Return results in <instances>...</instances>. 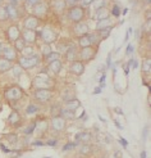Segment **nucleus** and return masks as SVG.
Returning a JSON list of instances; mask_svg holds the SVG:
<instances>
[{"label": "nucleus", "mask_w": 151, "mask_h": 158, "mask_svg": "<svg viewBox=\"0 0 151 158\" xmlns=\"http://www.w3.org/2000/svg\"><path fill=\"white\" fill-rule=\"evenodd\" d=\"M83 17H85V9L82 6L74 5V6H70L68 9V18L72 22H74V23L82 22Z\"/></svg>", "instance_id": "1"}, {"label": "nucleus", "mask_w": 151, "mask_h": 158, "mask_svg": "<svg viewBox=\"0 0 151 158\" xmlns=\"http://www.w3.org/2000/svg\"><path fill=\"white\" fill-rule=\"evenodd\" d=\"M5 99L9 100V102H17L19 99H22L23 97V90L18 86H10V88L5 89Z\"/></svg>", "instance_id": "2"}, {"label": "nucleus", "mask_w": 151, "mask_h": 158, "mask_svg": "<svg viewBox=\"0 0 151 158\" xmlns=\"http://www.w3.org/2000/svg\"><path fill=\"white\" fill-rule=\"evenodd\" d=\"M96 54H97V49L95 46L90 45V46H86V48H81L79 58H81V62H90L96 57Z\"/></svg>", "instance_id": "3"}, {"label": "nucleus", "mask_w": 151, "mask_h": 158, "mask_svg": "<svg viewBox=\"0 0 151 158\" xmlns=\"http://www.w3.org/2000/svg\"><path fill=\"white\" fill-rule=\"evenodd\" d=\"M38 62H40V57L37 54H32V55H28V57H25V58L19 59V64H21L22 68L30 69V68L36 67L38 64Z\"/></svg>", "instance_id": "4"}, {"label": "nucleus", "mask_w": 151, "mask_h": 158, "mask_svg": "<svg viewBox=\"0 0 151 158\" xmlns=\"http://www.w3.org/2000/svg\"><path fill=\"white\" fill-rule=\"evenodd\" d=\"M41 39L45 41V44H51L54 41H57L58 39V34L57 31H54L51 27H45L42 31H41Z\"/></svg>", "instance_id": "5"}, {"label": "nucleus", "mask_w": 151, "mask_h": 158, "mask_svg": "<svg viewBox=\"0 0 151 158\" xmlns=\"http://www.w3.org/2000/svg\"><path fill=\"white\" fill-rule=\"evenodd\" d=\"M35 88L37 89H51L54 86V82L50 77H42V76H37L34 81Z\"/></svg>", "instance_id": "6"}, {"label": "nucleus", "mask_w": 151, "mask_h": 158, "mask_svg": "<svg viewBox=\"0 0 151 158\" xmlns=\"http://www.w3.org/2000/svg\"><path fill=\"white\" fill-rule=\"evenodd\" d=\"M25 28L26 30H37L38 25H40V21H38V17L36 15H27L25 18Z\"/></svg>", "instance_id": "7"}, {"label": "nucleus", "mask_w": 151, "mask_h": 158, "mask_svg": "<svg viewBox=\"0 0 151 158\" xmlns=\"http://www.w3.org/2000/svg\"><path fill=\"white\" fill-rule=\"evenodd\" d=\"M35 98L40 102H42V103H45V102L50 100L51 98V90L50 89H37L35 91Z\"/></svg>", "instance_id": "8"}, {"label": "nucleus", "mask_w": 151, "mask_h": 158, "mask_svg": "<svg viewBox=\"0 0 151 158\" xmlns=\"http://www.w3.org/2000/svg\"><path fill=\"white\" fill-rule=\"evenodd\" d=\"M21 35H22L23 40L26 41V44L27 43L28 44H34L37 40V32H36V30H26L25 28V31H23Z\"/></svg>", "instance_id": "9"}, {"label": "nucleus", "mask_w": 151, "mask_h": 158, "mask_svg": "<svg viewBox=\"0 0 151 158\" xmlns=\"http://www.w3.org/2000/svg\"><path fill=\"white\" fill-rule=\"evenodd\" d=\"M69 69H70V72L72 73H74L77 76H81L85 72V64H83V62H81V60H73Z\"/></svg>", "instance_id": "10"}, {"label": "nucleus", "mask_w": 151, "mask_h": 158, "mask_svg": "<svg viewBox=\"0 0 151 158\" xmlns=\"http://www.w3.org/2000/svg\"><path fill=\"white\" fill-rule=\"evenodd\" d=\"M6 37L9 39V41H15L17 39L21 37V31L17 26H10L6 30Z\"/></svg>", "instance_id": "11"}, {"label": "nucleus", "mask_w": 151, "mask_h": 158, "mask_svg": "<svg viewBox=\"0 0 151 158\" xmlns=\"http://www.w3.org/2000/svg\"><path fill=\"white\" fill-rule=\"evenodd\" d=\"M74 34L77 36H83L86 34H89V25L85 22H78L76 23V26H74Z\"/></svg>", "instance_id": "12"}, {"label": "nucleus", "mask_w": 151, "mask_h": 158, "mask_svg": "<svg viewBox=\"0 0 151 158\" xmlns=\"http://www.w3.org/2000/svg\"><path fill=\"white\" fill-rule=\"evenodd\" d=\"M5 9H6V14H8V18H9V19H18V17H19L18 6L12 5V4L8 3L5 5Z\"/></svg>", "instance_id": "13"}, {"label": "nucleus", "mask_w": 151, "mask_h": 158, "mask_svg": "<svg viewBox=\"0 0 151 158\" xmlns=\"http://www.w3.org/2000/svg\"><path fill=\"white\" fill-rule=\"evenodd\" d=\"M4 54V58L8 59V60H14V59H17V50L13 49V48H9V46H6V48H3V52Z\"/></svg>", "instance_id": "14"}, {"label": "nucleus", "mask_w": 151, "mask_h": 158, "mask_svg": "<svg viewBox=\"0 0 151 158\" xmlns=\"http://www.w3.org/2000/svg\"><path fill=\"white\" fill-rule=\"evenodd\" d=\"M66 127V120L62 117H54L53 120V129L55 131H62Z\"/></svg>", "instance_id": "15"}, {"label": "nucleus", "mask_w": 151, "mask_h": 158, "mask_svg": "<svg viewBox=\"0 0 151 158\" xmlns=\"http://www.w3.org/2000/svg\"><path fill=\"white\" fill-rule=\"evenodd\" d=\"M21 121H22V118H21V116H19V113L17 112V110H13V112L10 113V116L8 117V122H9V125H12V126L19 125Z\"/></svg>", "instance_id": "16"}, {"label": "nucleus", "mask_w": 151, "mask_h": 158, "mask_svg": "<svg viewBox=\"0 0 151 158\" xmlns=\"http://www.w3.org/2000/svg\"><path fill=\"white\" fill-rule=\"evenodd\" d=\"M51 8H54L57 12H63L67 8L66 0H51Z\"/></svg>", "instance_id": "17"}, {"label": "nucleus", "mask_w": 151, "mask_h": 158, "mask_svg": "<svg viewBox=\"0 0 151 158\" xmlns=\"http://www.w3.org/2000/svg\"><path fill=\"white\" fill-rule=\"evenodd\" d=\"M34 8H35V13L37 14L36 17H40V15H45L46 12H47V5L45 3H42V2L38 3L37 5H35Z\"/></svg>", "instance_id": "18"}, {"label": "nucleus", "mask_w": 151, "mask_h": 158, "mask_svg": "<svg viewBox=\"0 0 151 158\" xmlns=\"http://www.w3.org/2000/svg\"><path fill=\"white\" fill-rule=\"evenodd\" d=\"M66 107H67L68 110H72V112H74L76 109H78L79 107H81V103H79V100H77V99H70V100L66 102Z\"/></svg>", "instance_id": "19"}, {"label": "nucleus", "mask_w": 151, "mask_h": 158, "mask_svg": "<svg viewBox=\"0 0 151 158\" xmlns=\"http://www.w3.org/2000/svg\"><path fill=\"white\" fill-rule=\"evenodd\" d=\"M78 44H79V46H81V48H86V46L92 45V41H91L90 35L86 34V35L81 36V37H79V40H78Z\"/></svg>", "instance_id": "20"}, {"label": "nucleus", "mask_w": 151, "mask_h": 158, "mask_svg": "<svg viewBox=\"0 0 151 158\" xmlns=\"http://www.w3.org/2000/svg\"><path fill=\"white\" fill-rule=\"evenodd\" d=\"M76 140L77 141H82V143L87 144L91 140V134L90 132H79L76 135Z\"/></svg>", "instance_id": "21"}, {"label": "nucleus", "mask_w": 151, "mask_h": 158, "mask_svg": "<svg viewBox=\"0 0 151 158\" xmlns=\"http://www.w3.org/2000/svg\"><path fill=\"white\" fill-rule=\"evenodd\" d=\"M109 17H110V15H109V10L106 9V6L96 9V18H97V21L104 19V18H109Z\"/></svg>", "instance_id": "22"}, {"label": "nucleus", "mask_w": 151, "mask_h": 158, "mask_svg": "<svg viewBox=\"0 0 151 158\" xmlns=\"http://www.w3.org/2000/svg\"><path fill=\"white\" fill-rule=\"evenodd\" d=\"M109 26H112V18H104V19H100L97 21V25H96V31L101 30V28H106Z\"/></svg>", "instance_id": "23"}, {"label": "nucleus", "mask_w": 151, "mask_h": 158, "mask_svg": "<svg viewBox=\"0 0 151 158\" xmlns=\"http://www.w3.org/2000/svg\"><path fill=\"white\" fill-rule=\"evenodd\" d=\"M12 68V62L5 58H0V72H5V71Z\"/></svg>", "instance_id": "24"}, {"label": "nucleus", "mask_w": 151, "mask_h": 158, "mask_svg": "<svg viewBox=\"0 0 151 158\" xmlns=\"http://www.w3.org/2000/svg\"><path fill=\"white\" fill-rule=\"evenodd\" d=\"M44 58H45V62H46V63H49V64H50L51 62H55V60H58V59L60 58V54H59V53H57V52H51L50 54L45 55Z\"/></svg>", "instance_id": "25"}, {"label": "nucleus", "mask_w": 151, "mask_h": 158, "mask_svg": "<svg viewBox=\"0 0 151 158\" xmlns=\"http://www.w3.org/2000/svg\"><path fill=\"white\" fill-rule=\"evenodd\" d=\"M114 26L112 25V26H109V27H106V28H101V30H97V35H99V37L100 39H106L109 35H110V31H112V28H113Z\"/></svg>", "instance_id": "26"}, {"label": "nucleus", "mask_w": 151, "mask_h": 158, "mask_svg": "<svg viewBox=\"0 0 151 158\" xmlns=\"http://www.w3.org/2000/svg\"><path fill=\"white\" fill-rule=\"evenodd\" d=\"M49 69H51L54 73H59L60 69H62V62L59 59L55 60V62H51L49 64Z\"/></svg>", "instance_id": "27"}, {"label": "nucleus", "mask_w": 151, "mask_h": 158, "mask_svg": "<svg viewBox=\"0 0 151 158\" xmlns=\"http://www.w3.org/2000/svg\"><path fill=\"white\" fill-rule=\"evenodd\" d=\"M66 52H67L66 55H67V58H68L69 60L76 59V55H77V49H76V46H70V48H68Z\"/></svg>", "instance_id": "28"}, {"label": "nucleus", "mask_w": 151, "mask_h": 158, "mask_svg": "<svg viewBox=\"0 0 151 158\" xmlns=\"http://www.w3.org/2000/svg\"><path fill=\"white\" fill-rule=\"evenodd\" d=\"M14 46H15V49H17L18 52H22L23 49L26 48V41L23 40L22 37H19V39H17V40L14 41Z\"/></svg>", "instance_id": "29"}, {"label": "nucleus", "mask_w": 151, "mask_h": 158, "mask_svg": "<svg viewBox=\"0 0 151 158\" xmlns=\"http://www.w3.org/2000/svg\"><path fill=\"white\" fill-rule=\"evenodd\" d=\"M38 110V107L37 106H35V104H30L27 108H26V113L27 114H34V113H36Z\"/></svg>", "instance_id": "30"}, {"label": "nucleus", "mask_w": 151, "mask_h": 158, "mask_svg": "<svg viewBox=\"0 0 151 158\" xmlns=\"http://www.w3.org/2000/svg\"><path fill=\"white\" fill-rule=\"evenodd\" d=\"M150 68H151V62L149 58H145L144 63H142V69H144V72H149Z\"/></svg>", "instance_id": "31"}, {"label": "nucleus", "mask_w": 151, "mask_h": 158, "mask_svg": "<svg viewBox=\"0 0 151 158\" xmlns=\"http://www.w3.org/2000/svg\"><path fill=\"white\" fill-rule=\"evenodd\" d=\"M5 19H8L5 5H0V21H5Z\"/></svg>", "instance_id": "32"}, {"label": "nucleus", "mask_w": 151, "mask_h": 158, "mask_svg": "<svg viewBox=\"0 0 151 158\" xmlns=\"http://www.w3.org/2000/svg\"><path fill=\"white\" fill-rule=\"evenodd\" d=\"M35 129H36V123H32V125H30L28 127H26L23 132H25L26 135H31V134L34 132V130H35Z\"/></svg>", "instance_id": "33"}, {"label": "nucleus", "mask_w": 151, "mask_h": 158, "mask_svg": "<svg viewBox=\"0 0 151 158\" xmlns=\"http://www.w3.org/2000/svg\"><path fill=\"white\" fill-rule=\"evenodd\" d=\"M77 147V143H69V144H66L63 147V152H67V151H70V149H73Z\"/></svg>", "instance_id": "34"}, {"label": "nucleus", "mask_w": 151, "mask_h": 158, "mask_svg": "<svg viewBox=\"0 0 151 158\" xmlns=\"http://www.w3.org/2000/svg\"><path fill=\"white\" fill-rule=\"evenodd\" d=\"M42 0H26V5H28V6H35V5H37L38 3H41Z\"/></svg>", "instance_id": "35"}, {"label": "nucleus", "mask_w": 151, "mask_h": 158, "mask_svg": "<svg viewBox=\"0 0 151 158\" xmlns=\"http://www.w3.org/2000/svg\"><path fill=\"white\" fill-rule=\"evenodd\" d=\"M112 14L115 15V17H119V15H121V8H119L118 5H114L113 9H112Z\"/></svg>", "instance_id": "36"}, {"label": "nucleus", "mask_w": 151, "mask_h": 158, "mask_svg": "<svg viewBox=\"0 0 151 158\" xmlns=\"http://www.w3.org/2000/svg\"><path fill=\"white\" fill-rule=\"evenodd\" d=\"M50 53H51L50 45H49V44H45V45L42 46V54H44V57H45V55H47V54H50Z\"/></svg>", "instance_id": "37"}, {"label": "nucleus", "mask_w": 151, "mask_h": 158, "mask_svg": "<svg viewBox=\"0 0 151 158\" xmlns=\"http://www.w3.org/2000/svg\"><path fill=\"white\" fill-rule=\"evenodd\" d=\"M90 152H91V147H90V145L86 144V145H83V147L81 148V153H82V154H87V153H90Z\"/></svg>", "instance_id": "38"}, {"label": "nucleus", "mask_w": 151, "mask_h": 158, "mask_svg": "<svg viewBox=\"0 0 151 158\" xmlns=\"http://www.w3.org/2000/svg\"><path fill=\"white\" fill-rule=\"evenodd\" d=\"M93 3V0H81V4L83 5V6H87V5H90V4H92Z\"/></svg>", "instance_id": "39"}, {"label": "nucleus", "mask_w": 151, "mask_h": 158, "mask_svg": "<svg viewBox=\"0 0 151 158\" xmlns=\"http://www.w3.org/2000/svg\"><path fill=\"white\" fill-rule=\"evenodd\" d=\"M125 53H127V54H128V55H129V54H132V53H133V46H132V45H131V44H129V45H128V46H127V52H125Z\"/></svg>", "instance_id": "40"}, {"label": "nucleus", "mask_w": 151, "mask_h": 158, "mask_svg": "<svg viewBox=\"0 0 151 158\" xmlns=\"http://www.w3.org/2000/svg\"><path fill=\"white\" fill-rule=\"evenodd\" d=\"M119 143H121L123 147H127V145H128V141H127L125 139H123V138H121V139H119Z\"/></svg>", "instance_id": "41"}, {"label": "nucleus", "mask_w": 151, "mask_h": 158, "mask_svg": "<svg viewBox=\"0 0 151 158\" xmlns=\"http://www.w3.org/2000/svg\"><path fill=\"white\" fill-rule=\"evenodd\" d=\"M106 66H108V67L112 66V54H109V55H108V59H106Z\"/></svg>", "instance_id": "42"}, {"label": "nucleus", "mask_w": 151, "mask_h": 158, "mask_svg": "<svg viewBox=\"0 0 151 158\" xmlns=\"http://www.w3.org/2000/svg\"><path fill=\"white\" fill-rule=\"evenodd\" d=\"M8 2H9V4H12V5L18 6V4H19V2H21V0H8Z\"/></svg>", "instance_id": "43"}, {"label": "nucleus", "mask_w": 151, "mask_h": 158, "mask_svg": "<svg viewBox=\"0 0 151 158\" xmlns=\"http://www.w3.org/2000/svg\"><path fill=\"white\" fill-rule=\"evenodd\" d=\"M47 145H50V147H55V145H57V140H49V141H47V143H46Z\"/></svg>", "instance_id": "44"}, {"label": "nucleus", "mask_w": 151, "mask_h": 158, "mask_svg": "<svg viewBox=\"0 0 151 158\" xmlns=\"http://www.w3.org/2000/svg\"><path fill=\"white\" fill-rule=\"evenodd\" d=\"M21 73H22V69H21L19 67H18V68L15 67V68H14V75H15V76H19Z\"/></svg>", "instance_id": "45"}, {"label": "nucleus", "mask_w": 151, "mask_h": 158, "mask_svg": "<svg viewBox=\"0 0 151 158\" xmlns=\"http://www.w3.org/2000/svg\"><path fill=\"white\" fill-rule=\"evenodd\" d=\"M32 145H35V147H41V145H44V143H42V141H40V140H36V141H34V143H32Z\"/></svg>", "instance_id": "46"}, {"label": "nucleus", "mask_w": 151, "mask_h": 158, "mask_svg": "<svg viewBox=\"0 0 151 158\" xmlns=\"http://www.w3.org/2000/svg\"><path fill=\"white\" fill-rule=\"evenodd\" d=\"M0 148H2V149H3V151H4L5 153H9V152H10V149H9V148H6L4 144H0Z\"/></svg>", "instance_id": "47"}, {"label": "nucleus", "mask_w": 151, "mask_h": 158, "mask_svg": "<svg viewBox=\"0 0 151 158\" xmlns=\"http://www.w3.org/2000/svg\"><path fill=\"white\" fill-rule=\"evenodd\" d=\"M102 90H101V88L100 86H97V88H95V90H93V94H100Z\"/></svg>", "instance_id": "48"}, {"label": "nucleus", "mask_w": 151, "mask_h": 158, "mask_svg": "<svg viewBox=\"0 0 151 158\" xmlns=\"http://www.w3.org/2000/svg\"><path fill=\"white\" fill-rule=\"evenodd\" d=\"M147 131H149V127L146 126V127L144 129V140H146V136H147Z\"/></svg>", "instance_id": "49"}, {"label": "nucleus", "mask_w": 151, "mask_h": 158, "mask_svg": "<svg viewBox=\"0 0 151 158\" xmlns=\"http://www.w3.org/2000/svg\"><path fill=\"white\" fill-rule=\"evenodd\" d=\"M114 123H115V126H117V127H119V129H121V130H122V129H123V126H122V125H121V123H119V122H118V121H114Z\"/></svg>", "instance_id": "50"}, {"label": "nucleus", "mask_w": 151, "mask_h": 158, "mask_svg": "<svg viewBox=\"0 0 151 158\" xmlns=\"http://www.w3.org/2000/svg\"><path fill=\"white\" fill-rule=\"evenodd\" d=\"M115 110H117V113H121V114L123 113V112H122V109H121V108H115Z\"/></svg>", "instance_id": "51"}, {"label": "nucleus", "mask_w": 151, "mask_h": 158, "mask_svg": "<svg viewBox=\"0 0 151 158\" xmlns=\"http://www.w3.org/2000/svg\"><path fill=\"white\" fill-rule=\"evenodd\" d=\"M141 158H146V152H142L141 153Z\"/></svg>", "instance_id": "52"}, {"label": "nucleus", "mask_w": 151, "mask_h": 158, "mask_svg": "<svg viewBox=\"0 0 151 158\" xmlns=\"http://www.w3.org/2000/svg\"><path fill=\"white\" fill-rule=\"evenodd\" d=\"M137 66H138L137 62H133V68H137Z\"/></svg>", "instance_id": "53"}, {"label": "nucleus", "mask_w": 151, "mask_h": 158, "mask_svg": "<svg viewBox=\"0 0 151 158\" xmlns=\"http://www.w3.org/2000/svg\"><path fill=\"white\" fill-rule=\"evenodd\" d=\"M2 52H3V45L0 44V53H2Z\"/></svg>", "instance_id": "54"}, {"label": "nucleus", "mask_w": 151, "mask_h": 158, "mask_svg": "<svg viewBox=\"0 0 151 158\" xmlns=\"http://www.w3.org/2000/svg\"><path fill=\"white\" fill-rule=\"evenodd\" d=\"M150 2H151V0H146V4H149Z\"/></svg>", "instance_id": "55"}, {"label": "nucleus", "mask_w": 151, "mask_h": 158, "mask_svg": "<svg viewBox=\"0 0 151 158\" xmlns=\"http://www.w3.org/2000/svg\"><path fill=\"white\" fill-rule=\"evenodd\" d=\"M2 2H3V0H0V3H2Z\"/></svg>", "instance_id": "56"}]
</instances>
